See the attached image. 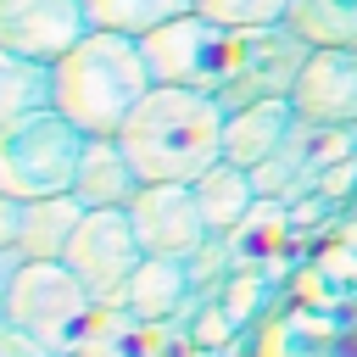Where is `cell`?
<instances>
[{"label":"cell","instance_id":"9a60e30c","mask_svg":"<svg viewBox=\"0 0 357 357\" xmlns=\"http://www.w3.org/2000/svg\"><path fill=\"white\" fill-rule=\"evenodd\" d=\"M284 28H296L312 50H357V0H290Z\"/></svg>","mask_w":357,"mask_h":357},{"label":"cell","instance_id":"9c48e42d","mask_svg":"<svg viewBox=\"0 0 357 357\" xmlns=\"http://www.w3.org/2000/svg\"><path fill=\"white\" fill-rule=\"evenodd\" d=\"M290 106L301 123L318 128H357V50H312Z\"/></svg>","mask_w":357,"mask_h":357},{"label":"cell","instance_id":"52a82bcc","mask_svg":"<svg viewBox=\"0 0 357 357\" xmlns=\"http://www.w3.org/2000/svg\"><path fill=\"white\" fill-rule=\"evenodd\" d=\"M128 223H134L139 251L145 257H167V262H190L212 240L190 184H139L134 201H128Z\"/></svg>","mask_w":357,"mask_h":357},{"label":"cell","instance_id":"ba28073f","mask_svg":"<svg viewBox=\"0 0 357 357\" xmlns=\"http://www.w3.org/2000/svg\"><path fill=\"white\" fill-rule=\"evenodd\" d=\"M89 33L84 0H0V50L56 67Z\"/></svg>","mask_w":357,"mask_h":357},{"label":"cell","instance_id":"7402d4cb","mask_svg":"<svg viewBox=\"0 0 357 357\" xmlns=\"http://www.w3.org/2000/svg\"><path fill=\"white\" fill-rule=\"evenodd\" d=\"M346 351H351V357H357V335H351V346H346Z\"/></svg>","mask_w":357,"mask_h":357},{"label":"cell","instance_id":"e0dca14e","mask_svg":"<svg viewBox=\"0 0 357 357\" xmlns=\"http://www.w3.org/2000/svg\"><path fill=\"white\" fill-rule=\"evenodd\" d=\"M84 11H89V28H112V33L145 39L151 28H162L173 17H190L195 0H84Z\"/></svg>","mask_w":357,"mask_h":357},{"label":"cell","instance_id":"5b68a950","mask_svg":"<svg viewBox=\"0 0 357 357\" xmlns=\"http://www.w3.org/2000/svg\"><path fill=\"white\" fill-rule=\"evenodd\" d=\"M6 324H17L22 335L45 340L56 357H73L89 335V312H100V301L73 279L67 262H22L6 296Z\"/></svg>","mask_w":357,"mask_h":357},{"label":"cell","instance_id":"30bf717a","mask_svg":"<svg viewBox=\"0 0 357 357\" xmlns=\"http://www.w3.org/2000/svg\"><path fill=\"white\" fill-rule=\"evenodd\" d=\"M139 190V173L128 162V151L117 145V134H89L78 173H73V195L84 212H106V206H128Z\"/></svg>","mask_w":357,"mask_h":357},{"label":"cell","instance_id":"6da1fadb","mask_svg":"<svg viewBox=\"0 0 357 357\" xmlns=\"http://www.w3.org/2000/svg\"><path fill=\"white\" fill-rule=\"evenodd\" d=\"M139 184H195L212 162H223V106L206 89L151 84L145 100L117 128Z\"/></svg>","mask_w":357,"mask_h":357},{"label":"cell","instance_id":"8fae6325","mask_svg":"<svg viewBox=\"0 0 357 357\" xmlns=\"http://www.w3.org/2000/svg\"><path fill=\"white\" fill-rule=\"evenodd\" d=\"M296 106L290 100H257V106H240V112H223V162L234 167H257L268 162L290 134H296Z\"/></svg>","mask_w":357,"mask_h":357},{"label":"cell","instance_id":"d6986e66","mask_svg":"<svg viewBox=\"0 0 357 357\" xmlns=\"http://www.w3.org/2000/svg\"><path fill=\"white\" fill-rule=\"evenodd\" d=\"M0 357H56L45 340H33V335H22L17 324H6V312H0Z\"/></svg>","mask_w":357,"mask_h":357},{"label":"cell","instance_id":"7a4b0ae2","mask_svg":"<svg viewBox=\"0 0 357 357\" xmlns=\"http://www.w3.org/2000/svg\"><path fill=\"white\" fill-rule=\"evenodd\" d=\"M151 67L139 39L112 33V28H89L56 67H50V106L78 128V134H117L128 123V112L145 100L151 89Z\"/></svg>","mask_w":357,"mask_h":357},{"label":"cell","instance_id":"ac0fdd59","mask_svg":"<svg viewBox=\"0 0 357 357\" xmlns=\"http://www.w3.org/2000/svg\"><path fill=\"white\" fill-rule=\"evenodd\" d=\"M195 11L223 28H273V22H284L290 0H195Z\"/></svg>","mask_w":357,"mask_h":357},{"label":"cell","instance_id":"ffe728a7","mask_svg":"<svg viewBox=\"0 0 357 357\" xmlns=\"http://www.w3.org/2000/svg\"><path fill=\"white\" fill-rule=\"evenodd\" d=\"M17 240H22V201L0 195V251H17Z\"/></svg>","mask_w":357,"mask_h":357},{"label":"cell","instance_id":"8992f818","mask_svg":"<svg viewBox=\"0 0 357 357\" xmlns=\"http://www.w3.org/2000/svg\"><path fill=\"white\" fill-rule=\"evenodd\" d=\"M61 262L73 268V279H78L100 307H112V301L123 296V284L134 279V268L145 262V251H139V240H134V223H128V206L84 212L78 229H73V240H67V257H61Z\"/></svg>","mask_w":357,"mask_h":357},{"label":"cell","instance_id":"44dd1931","mask_svg":"<svg viewBox=\"0 0 357 357\" xmlns=\"http://www.w3.org/2000/svg\"><path fill=\"white\" fill-rule=\"evenodd\" d=\"M17 268H22V257H17V251H0V307H6V296H11Z\"/></svg>","mask_w":357,"mask_h":357},{"label":"cell","instance_id":"2e32d148","mask_svg":"<svg viewBox=\"0 0 357 357\" xmlns=\"http://www.w3.org/2000/svg\"><path fill=\"white\" fill-rule=\"evenodd\" d=\"M50 67L45 61H28V56H11L0 50V128L28 117V112H45L50 106Z\"/></svg>","mask_w":357,"mask_h":357},{"label":"cell","instance_id":"5bb4252c","mask_svg":"<svg viewBox=\"0 0 357 357\" xmlns=\"http://www.w3.org/2000/svg\"><path fill=\"white\" fill-rule=\"evenodd\" d=\"M84 206L78 195H45V201H22V240H17V257L22 262H61L67 257V240L78 229Z\"/></svg>","mask_w":357,"mask_h":357},{"label":"cell","instance_id":"3957f363","mask_svg":"<svg viewBox=\"0 0 357 357\" xmlns=\"http://www.w3.org/2000/svg\"><path fill=\"white\" fill-rule=\"evenodd\" d=\"M139 50H145V67H151L156 84L223 95L240 78V61H245V28H223L201 11H190V17L151 28L139 39Z\"/></svg>","mask_w":357,"mask_h":357},{"label":"cell","instance_id":"7c38bea8","mask_svg":"<svg viewBox=\"0 0 357 357\" xmlns=\"http://www.w3.org/2000/svg\"><path fill=\"white\" fill-rule=\"evenodd\" d=\"M190 190H195V206H201V218H206L212 240H229V234L251 218V206H262V201H257V190H251V173H245V167H234V162H212Z\"/></svg>","mask_w":357,"mask_h":357},{"label":"cell","instance_id":"4fadbf2b","mask_svg":"<svg viewBox=\"0 0 357 357\" xmlns=\"http://www.w3.org/2000/svg\"><path fill=\"white\" fill-rule=\"evenodd\" d=\"M190 290H195V284H190V262L145 257L112 307H123V312H134V318H151V324H156V318H173V312L184 307V296H190Z\"/></svg>","mask_w":357,"mask_h":357},{"label":"cell","instance_id":"277c9868","mask_svg":"<svg viewBox=\"0 0 357 357\" xmlns=\"http://www.w3.org/2000/svg\"><path fill=\"white\" fill-rule=\"evenodd\" d=\"M84 139L56 106L28 112L0 128V195L17 201H45V195H73V173L84 156Z\"/></svg>","mask_w":357,"mask_h":357}]
</instances>
